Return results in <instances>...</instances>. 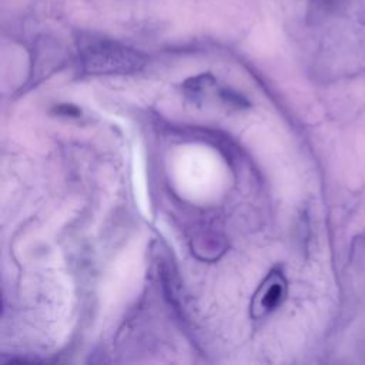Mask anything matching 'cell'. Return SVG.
Wrapping results in <instances>:
<instances>
[{
	"label": "cell",
	"instance_id": "1",
	"mask_svg": "<svg viewBox=\"0 0 365 365\" xmlns=\"http://www.w3.org/2000/svg\"><path fill=\"white\" fill-rule=\"evenodd\" d=\"M144 59L137 52L111 42H97L86 48L83 66L92 75H123L143 67Z\"/></svg>",
	"mask_w": 365,
	"mask_h": 365
},
{
	"label": "cell",
	"instance_id": "2",
	"mask_svg": "<svg viewBox=\"0 0 365 365\" xmlns=\"http://www.w3.org/2000/svg\"><path fill=\"white\" fill-rule=\"evenodd\" d=\"M284 291H285V283L281 274L271 273L261 284L260 290L254 297L253 308H251L253 317L258 318L276 310L284 298Z\"/></svg>",
	"mask_w": 365,
	"mask_h": 365
},
{
	"label": "cell",
	"instance_id": "3",
	"mask_svg": "<svg viewBox=\"0 0 365 365\" xmlns=\"http://www.w3.org/2000/svg\"><path fill=\"white\" fill-rule=\"evenodd\" d=\"M56 111L63 116H79L80 114V111L75 106H67V104L60 106L59 109H56Z\"/></svg>",
	"mask_w": 365,
	"mask_h": 365
}]
</instances>
